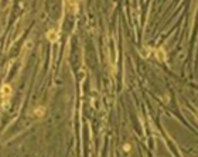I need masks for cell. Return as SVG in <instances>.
I'll use <instances>...</instances> for the list:
<instances>
[{
    "label": "cell",
    "instance_id": "6da1fadb",
    "mask_svg": "<svg viewBox=\"0 0 198 157\" xmlns=\"http://www.w3.org/2000/svg\"><path fill=\"white\" fill-rule=\"evenodd\" d=\"M2 92H3V101H6V96L9 98L10 93H12V88H10V86H7V85H4L3 89H2Z\"/></svg>",
    "mask_w": 198,
    "mask_h": 157
}]
</instances>
